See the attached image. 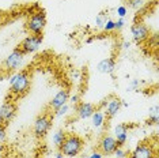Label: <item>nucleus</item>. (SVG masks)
<instances>
[{
  "mask_svg": "<svg viewBox=\"0 0 159 158\" xmlns=\"http://www.w3.org/2000/svg\"><path fill=\"white\" fill-rule=\"evenodd\" d=\"M50 127H52V117L48 112L39 114V116L35 118L34 125H33V132L35 135V138H44V136L48 134Z\"/></svg>",
  "mask_w": 159,
  "mask_h": 158,
  "instance_id": "obj_4",
  "label": "nucleus"
},
{
  "mask_svg": "<svg viewBox=\"0 0 159 158\" xmlns=\"http://www.w3.org/2000/svg\"><path fill=\"white\" fill-rule=\"evenodd\" d=\"M90 118H91V123H93L94 128H101L105 125V123H106V116H105L102 109H95Z\"/></svg>",
  "mask_w": 159,
  "mask_h": 158,
  "instance_id": "obj_16",
  "label": "nucleus"
},
{
  "mask_svg": "<svg viewBox=\"0 0 159 158\" xmlns=\"http://www.w3.org/2000/svg\"><path fill=\"white\" fill-rule=\"evenodd\" d=\"M4 23H6V15L3 12H0V30H2V27L4 26Z\"/></svg>",
  "mask_w": 159,
  "mask_h": 158,
  "instance_id": "obj_31",
  "label": "nucleus"
},
{
  "mask_svg": "<svg viewBox=\"0 0 159 158\" xmlns=\"http://www.w3.org/2000/svg\"><path fill=\"white\" fill-rule=\"evenodd\" d=\"M131 34L136 42H143L150 38V30L143 22H135L131 26Z\"/></svg>",
  "mask_w": 159,
  "mask_h": 158,
  "instance_id": "obj_10",
  "label": "nucleus"
},
{
  "mask_svg": "<svg viewBox=\"0 0 159 158\" xmlns=\"http://www.w3.org/2000/svg\"><path fill=\"white\" fill-rule=\"evenodd\" d=\"M71 78H72V81H75V82H79V81H80V72H79L78 70H74V71H71Z\"/></svg>",
  "mask_w": 159,
  "mask_h": 158,
  "instance_id": "obj_27",
  "label": "nucleus"
},
{
  "mask_svg": "<svg viewBox=\"0 0 159 158\" xmlns=\"http://www.w3.org/2000/svg\"><path fill=\"white\" fill-rule=\"evenodd\" d=\"M66 136H67V134L64 132L63 130H57L55 134H53V138H52V141H53V145H55L57 149L63 145V142L66 141Z\"/></svg>",
  "mask_w": 159,
  "mask_h": 158,
  "instance_id": "obj_17",
  "label": "nucleus"
},
{
  "mask_svg": "<svg viewBox=\"0 0 159 158\" xmlns=\"http://www.w3.org/2000/svg\"><path fill=\"white\" fill-rule=\"evenodd\" d=\"M154 158H159V157H158V154H157V156H155V157H154Z\"/></svg>",
  "mask_w": 159,
  "mask_h": 158,
  "instance_id": "obj_35",
  "label": "nucleus"
},
{
  "mask_svg": "<svg viewBox=\"0 0 159 158\" xmlns=\"http://www.w3.org/2000/svg\"><path fill=\"white\" fill-rule=\"evenodd\" d=\"M31 83V74L29 70L19 71L10 78V93L15 97H22L29 91Z\"/></svg>",
  "mask_w": 159,
  "mask_h": 158,
  "instance_id": "obj_1",
  "label": "nucleus"
},
{
  "mask_svg": "<svg viewBox=\"0 0 159 158\" xmlns=\"http://www.w3.org/2000/svg\"><path fill=\"white\" fill-rule=\"evenodd\" d=\"M126 14H128V8H126V6L117 7V15L120 16V18H125Z\"/></svg>",
  "mask_w": 159,
  "mask_h": 158,
  "instance_id": "obj_22",
  "label": "nucleus"
},
{
  "mask_svg": "<svg viewBox=\"0 0 159 158\" xmlns=\"http://www.w3.org/2000/svg\"><path fill=\"white\" fill-rule=\"evenodd\" d=\"M113 154L117 158H125L126 157V151H125V150H122V147H117V149L114 150Z\"/></svg>",
  "mask_w": 159,
  "mask_h": 158,
  "instance_id": "obj_24",
  "label": "nucleus"
},
{
  "mask_svg": "<svg viewBox=\"0 0 159 158\" xmlns=\"http://www.w3.org/2000/svg\"><path fill=\"white\" fill-rule=\"evenodd\" d=\"M16 114V104L14 101H7L0 106V123L3 125H8L14 120Z\"/></svg>",
  "mask_w": 159,
  "mask_h": 158,
  "instance_id": "obj_8",
  "label": "nucleus"
},
{
  "mask_svg": "<svg viewBox=\"0 0 159 158\" xmlns=\"http://www.w3.org/2000/svg\"><path fill=\"white\" fill-rule=\"evenodd\" d=\"M89 158H103V154L101 151H94L89 156Z\"/></svg>",
  "mask_w": 159,
  "mask_h": 158,
  "instance_id": "obj_30",
  "label": "nucleus"
},
{
  "mask_svg": "<svg viewBox=\"0 0 159 158\" xmlns=\"http://www.w3.org/2000/svg\"><path fill=\"white\" fill-rule=\"evenodd\" d=\"M159 123V117H158V114L157 116H150L147 118V124L148 125H157Z\"/></svg>",
  "mask_w": 159,
  "mask_h": 158,
  "instance_id": "obj_25",
  "label": "nucleus"
},
{
  "mask_svg": "<svg viewBox=\"0 0 159 158\" xmlns=\"http://www.w3.org/2000/svg\"><path fill=\"white\" fill-rule=\"evenodd\" d=\"M102 29H103V31H106V33H110V31H113L114 30V21L107 19L106 22H105Z\"/></svg>",
  "mask_w": 159,
  "mask_h": 158,
  "instance_id": "obj_21",
  "label": "nucleus"
},
{
  "mask_svg": "<svg viewBox=\"0 0 159 158\" xmlns=\"http://www.w3.org/2000/svg\"><path fill=\"white\" fill-rule=\"evenodd\" d=\"M117 147H118L117 142H116L114 136H111V135H103L98 143V149L103 156H110V154H113Z\"/></svg>",
  "mask_w": 159,
  "mask_h": 158,
  "instance_id": "obj_9",
  "label": "nucleus"
},
{
  "mask_svg": "<svg viewBox=\"0 0 159 158\" xmlns=\"http://www.w3.org/2000/svg\"><path fill=\"white\" fill-rule=\"evenodd\" d=\"M68 110H70V106L67 105H63V106H60V108H57V109L53 112V114H55L56 117H61V116H66V114L68 113Z\"/></svg>",
  "mask_w": 159,
  "mask_h": 158,
  "instance_id": "obj_20",
  "label": "nucleus"
},
{
  "mask_svg": "<svg viewBox=\"0 0 159 158\" xmlns=\"http://www.w3.org/2000/svg\"><path fill=\"white\" fill-rule=\"evenodd\" d=\"M120 109H121V100L116 95H110L109 98H107V104H106V106H105L103 113H105V116H106V118H111L120 112Z\"/></svg>",
  "mask_w": 159,
  "mask_h": 158,
  "instance_id": "obj_11",
  "label": "nucleus"
},
{
  "mask_svg": "<svg viewBox=\"0 0 159 158\" xmlns=\"http://www.w3.org/2000/svg\"><path fill=\"white\" fill-rule=\"evenodd\" d=\"M63 157H64V156H63V154H61L60 151H59V153H57V154H56V158H63Z\"/></svg>",
  "mask_w": 159,
  "mask_h": 158,
  "instance_id": "obj_34",
  "label": "nucleus"
},
{
  "mask_svg": "<svg viewBox=\"0 0 159 158\" xmlns=\"http://www.w3.org/2000/svg\"><path fill=\"white\" fill-rule=\"evenodd\" d=\"M45 26H46V15L44 11L34 12L33 15H30V18L26 22V29L29 30V33L34 35H42Z\"/></svg>",
  "mask_w": 159,
  "mask_h": 158,
  "instance_id": "obj_3",
  "label": "nucleus"
},
{
  "mask_svg": "<svg viewBox=\"0 0 159 158\" xmlns=\"http://www.w3.org/2000/svg\"><path fill=\"white\" fill-rule=\"evenodd\" d=\"M139 83H140V82L137 81V79H133V81L131 82V87H129V90H133V89H136L137 86H139Z\"/></svg>",
  "mask_w": 159,
  "mask_h": 158,
  "instance_id": "obj_32",
  "label": "nucleus"
},
{
  "mask_svg": "<svg viewBox=\"0 0 159 158\" xmlns=\"http://www.w3.org/2000/svg\"><path fill=\"white\" fill-rule=\"evenodd\" d=\"M116 68V63H114V59L113 57H106V59L101 60L97 66V70L102 74H111Z\"/></svg>",
  "mask_w": 159,
  "mask_h": 158,
  "instance_id": "obj_15",
  "label": "nucleus"
},
{
  "mask_svg": "<svg viewBox=\"0 0 159 158\" xmlns=\"http://www.w3.org/2000/svg\"><path fill=\"white\" fill-rule=\"evenodd\" d=\"M79 100H80V97H79L78 94H75V95L70 97V100H68V101H70L72 105H76V104H79Z\"/></svg>",
  "mask_w": 159,
  "mask_h": 158,
  "instance_id": "obj_28",
  "label": "nucleus"
},
{
  "mask_svg": "<svg viewBox=\"0 0 159 158\" xmlns=\"http://www.w3.org/2000/svg\"><path fill=\"white\" fill-rule=\"evenodd\" d=\"M125 26V18H120L118 21H114V30H121Z\"/></svg>",
  "mask_w": 159,
  "mask_h": 158,
  "instance_id": "obj_23",
  "label": "nucleus"
},
{
  "mask_svg": "<svg viewBox=\"0 0 159 158\" xmlns=\"http://www.w3.org/2000/svg\"><path fill=\"white\" fill-rule=\"evenodd\" d=\"M23 57H25L23 52L20 51L19 48H15L8 55V57H6L4 59V62H3V68H4L6 71H15V70H18V68L22 66Z\"/></svg>",
  "mask_w": 159,
  "mask_h": 158,
  "instance_id": "obj_6",
  "label": "nucleus"
},
{
  "mask_svg": "<svg viewBox=\"0 0 159 158\" xmlns=\"http://www.w3.org/2000/svg\"><path fill=\"white\" fill-rule=\"evenodd\" d=\"M106 21H107V14H105V12L98 14L97 18H95V26L97 27H103V25H105Z\"/></svg>",
  "mask_w": 159,
  "mask_h": 158,
  "instance_id": "obj_19",
  "label": "nucleus"
},
{
  "mask_svg": "<svg viewBox=\"0 0 159 158\" xmlns=\"http://www.w3.org/2000/svg\"><path fill=\"white\" fill-rule=\"evenodd\" d=\"M83 149V139L80 136L70 134L66 136V141L59 147V151L66 157H76Z\"/></svg>",
  "mask_w": 159,
  "mask_h": 158,
  "instance_id": "obj_2",
  "label": "nucleus"
},
{
  "mask_svg": "<svg viewBox=\"0 0 159 158\" xmlns=\"http://www.w3.org/2000/svg\"><path fill=\"white\" fill-rule=\"evenodd\" d=\"M68 100H70V91L66 90V89H64V90H60L52 98V101L49 102V108L50 109H53V110H56L57 108L66 105V104L68 102Z\"/></svg>",
  "mask_w": 159,
  "mask_h": 158,
  "instance_id": "obj_13",
  "label": "nucleus"
},
{
  "mask_svg": "<svg viewBox=\"0 0 159 158\" xmlns=\"http://www.w3.org/2000/svg\"><path fill=\"white\" fill-rule=\"evenodd\" d=\"M6 141V125L0 123V143Z\"/></svg>",
  "mask_w": 159,
  "mask_h": 158,
  "instance_id": "obj_26",
  "label": "nucleus"
},
{
  "mask_svg": "<svg viewBox=\"0 0 159 158\" xmlns=\"http://www.w3.org/2000/svg\"><path fill=\"white\" fill-rule=\"evenodd\" d=\"M95 109H97V106L93 105V104H90V102H79V104H76V106H75L78 117L82 118V120L90 118Z\"/></svg>",
  "mask_w": 159,
  "mask_h": 158,
  "instance_id": "obj_12",
  "label": "nucleus"
},
{
  "mask_svg": "<svg viewBox=\"0 0 159 158\" xmlns=\"http://www.w3.org/2000/svg\"><path fill=\"white\" fill-rule=\"evenodd\" d=\"M148 112H150V116H157L158 114V105L151 106L150 109H148Z\"/></svg>",
  "mask_w": 159,
  "mask_h": 158,
  "instance_id": "obj_29",
  "label": "nucleus"
},
{
  "mask_svg": "<svg viewBox=\"0 0 159 158\" xmlns=\"http://www.w3.org/2000/svg\"><path fill=\"white\" fill-rule=\"evenodd\" d=\"M146 3V0H126V4H128L129 8L132 10H139L142 8Z\"/></svg>",
  "mask_w": 159,
  "mask_h": 158,
  "instance_id": "obj_18",
  "label": "nucleus"
},
{
  "mask_svg": "<svg viewBox=\"0 0 159 158\" xmlns=\"http://www.w3.org/2000/svg\"><path fill=\"white\" fill-rule=\"evenodd\" d=\"M114 139L117 142L118 147H122L128 139V125L126 124H118L114 128Z\"/></svg>",
  "mask_w": 159,
  "mask_h": 158,
  "instance_id": "obj_14",
  "label": "nucleus"
},
{
  "mask_svg": "<svg viewBox=\"0 0 159 158\" xmlns=\"http://www.w3.org/2000/svg\"><path fill=\"white\" fill-rule=\"evenodd\" d=\"M41 44H42V35L31 34V35H27V37L19 44L18 48L23 52V55H29V53H33L35 51H38Z\"/></svg>",
  "mask_w": 159,
  "mask_h": 158,
  "instance_id": "obj_7",
  "label": "nucleus"
},
{
  "mask_svg": "<svg viewBox=\"0 0 159 158\" xmlns=\"http://www.w3.org/2000/svg\"><path fill=\"white\" fill-rule=\"evenodd\" d=\"M129 46H131V42H129V41H125V42H122V48H124V49H128Z\"/></svg>",
  "mask_w": 159,
  "mask_h": 158,
  "instance_id": "obj_33",
  "label": "nucleus"
},
{
  "mask_svg": "<svg viewBox=\"0 0 159 158\" xmlns=\"http://www.w3.org/2000/svg\"><path fill=\"white\" fill-rule=\"evenodd\" d=\"M157 154L158 153L155 149V145H152L150 141H144L135 147L129 158H154Z\"/></svg>",
  "mask_w": 159,
  "mask_h": 158,
  "instance_id": "obj_5",
  "label": "nucleus"
}]
</instances>
